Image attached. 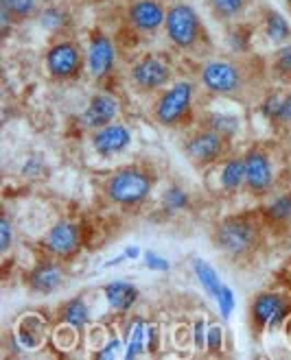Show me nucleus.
I'll return each mask as SVG.
<instances>
[{
    "instance_id": "f257e3e1",
    "label": "nucleus",
    "mask_w": 291,
    "mask_h": 360,
    "mask_svg": "<svg viewBox=\"0 0 291 360\" xmlns=\"http://www.w3.org/2000/svg\"><path fill=\"white\" fill-rule=\"evenodd\" d=\"M267 229L256 212H235L219 219L213 227V247L225 260L235 264L252 262L265 243Z\"/></svg>"
},
{
    "instance_id": "f03ea898",
    "label": "nucleus",
    "mask_w": 291,
    "mask_h": 360,
    "mask_svg": "<svg viewBox=\"0 0 291 360\" xmlns=\"http://www.w3.org/2000/svg\"><path fill=\"white\" fill-rule=\"evenodd\" d=\"M158 186V175L147 164H123L103 179L101 195L120 212H138L147 205Z\"/></svg>"
},
{
    "instance_id": "7ed1b4c3",
    "label": "nucleus",
    "mask_w": 291,
    "mask_h": 360,
    "mask_svg": "<svg viewBox=\"0 0 291 360\" xmlns=\"http://www.w3.org/2000/svg\"><path fill=\"white\" fill-rule=\"evenodd\" d=\"M199 83L197 79L180 77L171 86L151 98V120L166 131H186L199 116Z\"/></svg>"
},
{
    "instance_id": "20e7f679",
    "label": "nucleus",
    "mask_w": 291,
    "mask_h": 360,
    "mask_svg": "<svg viewBox=\"0 0 291 360\" xmlns=\"http://www.w3.org/2000/svg\"><path fill=\"white\" fill-rule=\"evenodd\" d=\"M197 83L213 98L239 101L254 88V72L243 57H206L197 66Z\"/></svg>"
},
{
    "instance_id": "39448f33",
    "label": "nucleus",
    "mask_w": 291,
    "mask_h": 360,
    "mask_svg": "<svg viewBox=\"0 0 291 360\" xmlns=\"http://www.w3.org/2000/svg\"><path fill=\"white\" fill-rule=\"evenodd\" d=\"M164 39L171 51L193 55L208 49V31L199 11L186 0H171L164 20Z\"/></svg>"
},
{
    "instance_id": "423d86ee",
    "label": "nucleus",
    "mask_w": 291,
    "mask_h": 360,
    "mask_svg": "<svg viewBox=\"0 0 291 360\" xmlns=\"http://www.w3.org/2000/svg\"><path fill=\"white\" fill-rule=\"evenodd\" d=\"M128 81L136 94L154 98L175 81V63L169 53H158V51L140 53L130 63Z\"/></svg>"
},
{
    "instance_id": "0eeeda50",
    "label": "nucleus",
    "mask_w": 291,
    "mask_h": 360,
    "mask_svg": "<svg viewBox=\"0 0 291 360\" xmlns=\"http://www.w3.org/2000/svg\"><path fill=\"white\" fill-rule=\"evenodd\" d=\"M291 319V292L287 288L259 290L247 306V323L254 334H272Z\"/></svg>"
},
{
    "instance_id": "6e6552de",
    "label": "nucleus",
    "mask_w": 291,
    "mask_h": 360,
    "mask_svg": "<svg viewBox=\"0 0 291 360\" xmlns=\"http://www.w3.org/2000/svg\"><path fill=\"white\" fill-rule=\"evenodd\" d=\"M42 66L51 81L75 83L86 75V49L70 35L53 37L42 57Z\"/></svg>"
},
{
    "instance_id": "1a4fd4ad",
    "label": "nucleus",
    "mask_w": 291,
    "mask_h": 360,
    "mask_svg": "<svg viewBox=\"0 0 291 360\" xmlns=\"http://www.w3.org/2000/svg\"><path fill=\"white\" fill-rule=\"evenodd\" d=\"M180 146L191 166H195L197 171H211V168H215L228 153H230L233 142H228L223 136L195 122L191 129L184 131Z\"/></svg>"
},
{
    "instance_id": "9d476101",
    "label": "nucleus",
    "mask_w": 291,
    "mask_h": 360,
    "mask_svg": "<svg viewBox=\"0 0 291 360\" xmlns=\"http://www.w3.org/2000/svg\"><path fill=\"white\" fill-rule=\"evenodd\" d=\"M245 166V193L252 199H267L278 190L276 158L265 144H252L241 153Z\"/></svg>"
},
{
    "instance_id": "9b49d317",
    "label": "nucleus",
    "mask_w": 291,
    "mask_h": 360,
    "mask_svg": "<svg viewBox=\"0 0 291 360\" xmlns=\"http://www.w3.org/2000/svg\"><path fill=\"white\" fill-rule=\"evenodd\" d=\"M39 249L44 256L70 264L86 249V229H83V225L77 219L61 217L49 225V229L39 240Z\"/></svg>"
},
{
    "instance_id": "f8f14e48",
    "label": "nucleus",
    "mask_w": 291,
    "mask_h": 360,
    "mask_svg": "<svg viewBox=\"0 0 291 360\" xmlns=\"http://www.w3.org/2000/svg\"><path fill=\"white\" fill-rule=\"evenodd\" d=\"M86 49V75L99 88H108V83L116 77L118 70V46L114 37L101 27L90 29Z\"/></svg>"
},
{
    "instance_id": "ddd939ff",
    "label": "nucleus",
    "mask_w": 291,
    "mask_h": 360,
    "mask_svg": "<svg viewBox=\"0 0 291 360\" xmlns=\"http://www.w3.org/2000/svg\"><path fill=\"white\" fill-rule=\"evenodd\" d=\"M166 0H128L123 9V27L138 39H151L164 31Z\"/></svg>"
},
{
    "instance_id": "4468645a",
    "label": "nucleus",
    "mask_w": 291,
    "mask_h": 360,
    "mask_svg": "<svg viewBox=\"0 0 291 360\" xmlns=\"http://www.w3.org/2000/svg\"><path fill=\"white\" fill-rule=\"evenodd\" d=\"M90 151L101 162H114L130 153L134 146V129L125 120H114L88 136Z\"/></svg>"
},
{
    "instance_id": "2eb2a0df",
    "label": "nucleus",
    "mask_w": 291,
    "mask_h": 360,
    "mask_svg": "<svg viewBox=\"0 0 291 360\" xmlns=\"http://www.w3.org/2000/svg\"><path fill=\"white\" fill-rule=\"evenodd\" d=\"M123 103L110 88H99L94 94H90L88 103L77 116V127L81 131L92 134L101 127H106L114 120H120Z\"/></svg>"
},
{
    "instance_id": "dca6fc26",
    "label": "nucleus",
    "mask_w": 291,
    "mask_h": 360,
    "mask_svg": "<svg viewBox=\"0 0 291 360\" xmlns=\"http://www.w3.org/2000/svg\"><path fill=\"white\" fill-rule=\"evenodd\" d=\"M66 284V262L44 256L35 260L25 273V286L37 297H51Z\"/></svg>"
},
{
    "instance_id": "f3484780",
    "label": "nucleus",
    "mask_w": 291,
    "mask_h": 360,
    "mask_svg": "<svg viewBox=\"0 0 291 360\" xmlns=\"http://www.w3.org/2000/svg\"><path fill=\"white\" fill-rule=\"evenodd\" d=\"M256 214L267 231L285 234L291 231V188H278L261 201Z\"/></svg>"
},
{
    "instance_id": "a211bd4d",
    "label": "nucleus",
    "mask_w": 291,
    "mask_h": 360,
    "mask_svg": "<svg viewBox=\"0 0 291 360\" xmlns=\"http://www.w3.org/2000/svg\"><path fill=\"white\" fill-rule=\"evenodd\" d=\"M51 321L42 312H25L13 326L11 336L25 352H37L51 336Z\"/></svg>"
},
{
    "instance_id": "6ab92c4d",
    "label": "nucleus",
    "mask_w": 291,
    "mask_h": 360,
    "mask_svg": "<svg viewBox=\"0 0 291 360\" xmlns=\"http://www.w3.org/2000/svg\"><path fill=\"white\" fill-rule=\"evenodd\" d=\"M215 188L223 197H237L245 193V166L241 153H228L215 168Z\"/></svg>"
},
{
    "instance_id": "aec40b11",
    "label": "nucleus",
    "mask_w": 291,
    "mask_h": 360,
    "mask_svg": "<svg viewBox=\"0 0 291 360\" xmlns=\"http://www.w3.org/2000/svg\"><path fill=\"white\" fill-rule=\"evenodd\" d=\"M101 297L118 316H130L142 300L140 288L130 280H112L101 286Z\"/></svg>"
},
{
    "instance_id": "412c9836",
    "label": "nucleus",
    "mask_w": 291,
    "mask_h": 360,
    "mask_svg": "<svg viewBox=\"0 0 291 360\" xmlns=\"http://www.w3.org/2000/svg\"><path fill=\"white\" fill-rule=\"evenodd\" d=\"M197 124L213 129L215 134L223 136L228 142H237L243 134V118L235 112H223V110H202L197 116Z\"/></svg>"
},
{
    "instance_id": "4be33fe9",
    "label": "nucleus",
    "mask_w": 291,
    "mask_h": 360,
    "mask_svg": "<svg viewBox=\"0 0 291 360\" xmlns=\"http://www.w3.org/2000/svg\"><path fill=\"white\" fill-rule=\"evenodd\" d=\"M55 323H64V326L77 330L79 334L90 330V326H92V306H90V302L83 297V295H75V297L66 300L57 308Z\"/></svg>"
},
{
    "instance_id": "5701e85b",
    "label": "nucleus",
    "mask_w": 291,
    "mask_h": 360,
    "mask_svg": "<svg viewBox=\"0 0 291 360\" xmlns=\"http://www.w3.org/2000/svg\"><path fill=\"white\" fill-rule=\"evenodd\" d=\"M147 326L149 321L142 314H130V319L125 321V328L120 330L125 341V360H138L147 354Z\"/></svg>"
},
{
    "instance_id": "b1692460",
    "label": "nucleus",
    "mask_w": 291,
    "mask_h": 360,
    "mask_svg": "<svg viewBox=\"0 0 291 360\" xmlns=\"http://www.w3.org/2000/svg\"><path fill=\"white\" fill-rule=\"evenodd\" d=\"M158 207H160V214L166 217V219H175V217L186 214V212L193 207V195H191V190H186L178 181L166 184L160 190Z\"/></svg>"
},
{
    "instance_id": "393cba45",
    "label": "nucleus",
    "mask_w": 291,
    "mask_h": 360,
    "mask_svg": "<svg viewBox=\"0 0 291 360\" xmlns=\"http://www.w3.org/2000/svg\"><path fill=\"white\" fill-rule=\"evenodd\" d=\"M261 33L263 37L272 44L274 49L278 46H285L291 41V22L278 11V9H272V7H265L261 11Z\"/></svg>"
},
{
    "instance_id": "a878e982",
    "label": "nucleus",
    "mask_w": 291,
    "mask_h": 360,
    "mask_svg": "<svg viewBox=\"0 0 291 360\" xmlns=\"http://www.w3.org/2000/svg\"><path fill=\"white\" fill-rule=\"evenodd\" d=\"M35 20H37L39 29L44 33H49L51 37H64L73 29V15H70L68 9H64L61 5L42 7Z\"/></svg>"
},
{
    "instance_id": "bb28decb",
    "label": "nucleus",
    "mask_w": 291,
    "mask_h": 360,
    "mask_svg": "<svg viewBox=\"0 0 291 360\" xmlns=\"http://www.w3.org/2000/svg\"><path fill=\"white\" fill-rule=\"evenodd\" d=\"M256 0H206V7L211 9V15L221 25L243 22V18L249 13Z\"/></svg>"
},
{
    "instance_id": "cd10ccee",
    "label": "nucleus",
    "mask_w": 291,
    "mask_h": 360,
    "mask_svg": "<svg viewBox=\"0 0 291 360\" xmlns=\"http://www.w3.org/2000/svg\"><path fill=\"white\" fill-rule=\"evenodd\" d=\"M191 271H193V278L199 284V288L204 290V295L208 300H217V295L223 288V280L219 271L204 258H191Z\"/></svg>"
},
{
    "instance_id": "c85d7f7f",
    "label": "nucleus",
    "mask_w": 291,
    "mask_h": 360,
    "mask_svg": "<svg viewBox=\"0 0 291 360\" xmlns=\"http://www.w3.org/2000/svg\"><path fill=\"white\" fill-rule=\"evenodd\" d=\"M254 27L249 22H235L225 27V46L235 57H247L254 46Z\"/></svg>"
},
{
    "instance_id": "c756f323",
    "label": "nucleus",
    "mask_w": 291,
    "mask_h": 360,
    "mask_svg": "<svg viewBox=\"0 0 291 360\" xmlns=\"http://www.w3.org/2000/svg\"><path fill=\"white\" fill-rule=\"evenodd\" d=\"M267 70L274 81L280 83V86H291V41L285 46L274 49L272 57H269Z\"/></svg>"
},
{
    "instance_id": "7c9ffc66",
    "label": "nucleus",
    "mask_w": 291,
    "mask_h": 360,
    "mask_svg": "<svg viewBox=\"0 0 291 360\" xmlns=\"http://www.w3.org/2000/svg\"><path fill=\"white\" fill-rule=\"evenodd\" d=\"M283 110H285V92L280 90H269L259 103L261 118L276 127H283Z\"/></svg>"
},
{
    "instance_id": "2f4dec72",
    "label": "nucleus",
    "mask_w": 291,
    "mask_h": 360,
    "mask_svg": "<svg viewBox=\"0 0 291 360\" xmlns=\"http://www.w3.org/2000/svg\"><path fill=\"white\" fill-rule=\"evenodd\" d=\"M0 9L7 11L16 20V25H20L31 18H37L39 3L37 0H0Z\"/></svg>"
},
{
    "instance_id": "473e14b6",
    "label": "nucleus",
    "mask_w": 291,
    "mask_h": 360,
    "mask_svg": "<svg viewBox=\"0 0 291 360\" xmlns=\"http://www.w3.org/2000/svg\"><path fill=\"white\" fill-rule=\"evenodd\" d=\"M49 162L47 158L42 155V153H29L23 164H20V175H23V179L27 181H39V179H44L49 175Z\"/></svg>"
},
{
    "instance_id": "72a5a7b5",
    "label": "nucleus",
    "mask_w": 291,
    "mask_h": 360,
    "mask_svg": "<svg viewBox=\"0 0 291 360\" xmlns=\"http://www.w3.org/2000/svg\"><path fill=\"white\" fill-rule=\"evenodd\" d=\"M228 345V334L225 328L219 321L208 323V334H206V354L208 356H223Z\"/></svg>"
},
{
    "instance_id": "f704fd0d",
    "label": "nucleus",
    "mask_w": 291,
    "mask_h": 360,
    "mask_svg": "<svg viewBox=\"0 0 291 360\" xmlns=\"http://www.w3.org/2000/svg\"><path fill=\"white\" fill-rule=\"evenodd\" d=\"M123 352H125L123 336H118L116 332H110L106 341H103L97 349H92V358L94 360H114V358L123 356Z\"/></svg>"
},
{
    "instance_id": "c9c22d12",
    "label": "nucleus",
    "mask_w": 291,
    "mask_h": 360,
    "mask_svg": "<svg viewBox=\"0 0 291 360\" xmlns=\"http://www.w3.org/2000/svg\"><path fill=\"white\" fill-rule=\"evenodd\" d=\"M208 321L204 314H197L195 319L189 326V343L193 347V352L197 354H206V334H208Z\"/></svg>"
},
{
    "instance_id": "e433bc0d",
    "label": "nucleus",
    "mask_w": 291,
    "mask_h": 360,
    "mask_svg": "<svg viewBox=\"0 0 291 360\" xmlns=\"http://www.w3.org/2000/svg\"><path fill=\"white\" fill-rule=\"evenodd\" d=\"M16 243V225L9 214V210L3 212V219H0V256L7 258Z\"/></svg>"
},
{
    "instance_id": "4c0bfd02",
    "label": "nucleus",
    "mask_w": 291,
    "mask_h": 360,
    "mask_svg": "<svg viewBox=\"0 0 291 360\" xmlns=\"http://www.w3.org/2000/svg\"><path fill=\"white\" fill-rule=\"evenodd\" d=\"M215 306H217V312H219V319L221 321H230V316L237 310V295H235V290L228 284H223L221 292L217 295Z\"/></svg>"
},
{
    "instance_id": "58836bf2",
    "label": "nucleus",
    "mask_w": 291,
    "mask_h": 360,
    "mask_svg": "<svg viewBox=\"0 0 291 360\" xmlns=\"http://www.w3.org/2000/svg\"><path fill=\"white\" fill-rule=\"evenodd\" d=\"M142 264H144V269H149L154 273H169L173 269L171 260L164 258L162 253H158V251H144L142 253Z\"/></svg>"
},
{
    "instance_id": "ea45409f",
    "label": "nucleus",
    "mask_w": 291,
    "mask_h": 360,
    "mask_svg": "<svg viewBox=\"0 0 291 360\" xmlns=\"http://www.w3.org/2000/svg\"><path fill=\"white\" fill-rule=\"evenodd\" d=\"M160 352H162V326L149 323L147 326V354L156 358Z\"/></svg>"
},
{
    "instance_id": "a19ab883",
    "label": "nucleus",
    "mask_w": 291,
    "mask_h": 360,
    "mask_svg": "<svg viewBox=\"0 0 291 360\" xmlns=\"http://www.w3.org/2000/svg\"><path fill=\"white\" fill-rule=\"evenodd\" d=\"M283 127L291 129V92H285V110H283Z\"/></svg>"
},
{
    "instance_id": "79ce46f5",
    "label": "nucleus",
    "mask_w": 291,
    "mask_h": 360,
    "mask_svg": "<svg viewBox=\"0 0 291 360\" xmlns=\"http://www.w3.org/2000/svg\"><path fill=\"white\" fill-rule=\"evenodd\" d=\"M123 253H125V258H128V262H136V260L142 258V251L136 245H128V247L123 249Z\"/></svg>"
},
{
    "instance_id": "37998d69",
    "label": "nucleus",
    "mask_w": 291,
    "mask_h": 360,
    "mask_svg": "<svg viewBox=\"0 0 291 360\" xmlns=\"http://www.w3.org/2000/svg\"><path fill=\"white\" fill-rule=\"evenodd\" d=\"M283 288H287L291 292V264L287 266V271L283 273Z\"/></svg>"
},
{
    "instance_id": "c03bdc74",
    "label": "nucleus",
    "mask_w": 291,
    "mask_h": 360,
    "mask_svg": "<svg viewBox=\"0 0 291 360\" xmlns=\"http://www.w3.org/2000/svg\"><path fill=\"white\" fill-rule=\"evenodd\" d=\"M283 3H285V5H289V3H291V0H283Z\"/></svg>"
},
{
    "instance_id": "a18cd8bd",
    "label": "nucleus",
    "mask_w": 291,
    "mask_h": 360,
    "mask_svg": "<svg viewBox=\"0 0 291 360\" xmlns=\"http://www.w3.org/2000/svg\"><path fill=\"white\" fill-rule=\"evenodd\" d=\"M287 7H289V9H291V3H289V5H287Z\"/></svg>"
},
{
    "instance_id": "49530a36",
    "label": "nucleus",
    "mask_w": 291,
    "mask_h": 360,
    "mask_svg": "<svg viewBox=\"0 0 291 360\" xmlns=\"http://www.w3.org/2000/svg\"><path fill=\"white\" fill-rule=\"evenodd\" d=\"M97 3H103V0H97Z\"/></svg>"
}]
</instances>
